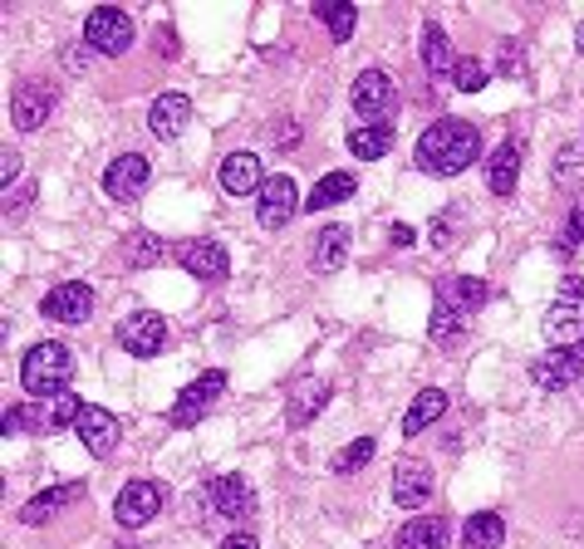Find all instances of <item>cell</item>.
<instances>
[{
  "mask_svg": "<svg viewBox=\"0 0 584 549\" xmlns=\"http://www.w3.org/2000/svg\"><path fill=\"white\" fill-rule=\"evenodd\" d=\"M481 157V133L467 118H442L418 137V167L428 177H457Z\"/></svg>",
  "mask_w": 584,
  "mask_h": 549,
  "instance_id": "6da1fadb",
  "label": "cell"
},
{
  "mask_svg": "<svg viewBox=\"0 0 584 549\" xmlns=\"http://www.w3.org/2000/svg\"><path fill=\"white\" fill-rule=\"evenodd\" d=\"M481 304H486V280H477V274H447L438 300H432V319H428L432 343H457L472 329Z\"/></svg>",
  "mask_w": 584,
  "mask_h": 549,
  "instance_id": "7a4b0ae2",
  "label": "cell"
},
{
  "mask_svg": "<svg viewBox=\"0 0 584 549\" xmlns=\"http://www.w3.org/2000/svg\"><path fill=\"white\" fill-rule=\"evenodd\" d=\"M69 377H74V353L64 343H34L20 363V387L34 403H50V397L69 393Z\"/></svg>",
  "mask_w": 584,
  "mask_h": 549,
  "instance_id": "3957f363",
  "label": "cell"
},
{
  "mask_svg": "<svg viewBox=\"0 0 584 549\" xmlns=\"http://www.w3.org/2000/svg\"><path fill=\"white\" fill-rule=\"evenodd\" d=\"M541 329L550 349H584V280L570 274L565 290L555 294V304L545 309Z\"/></svg>",
  "mask_w": 584,
  "mask_h": 549,
  "instance_id": "277c9868",
  "label": "cell"
},
{
  "mask_svg": "<svg viewBox=\"0 0 584 549\" xmlns=\"http://www.w3.org/2000/svg\"><path fill=\"white\" fill-rule=\"evenodd\" d=\"M222 393H226V373H222V369H212V373L192 377V383L182 387L177 397H172V407H167V422H172V427H177V432L197 427V422H206V412H212L216 403H222Z\"/></svg>",
  "mask_w": 584,
  "mask_h": 549,
  "instance_id": "5b68a950",
  "label": "cell"
},
{
  "mask_svg": "<svg viewBox=\"0 0 584 549\" xmlns=\"http://www.w3.org/2000/svg\"><path fill=\"white\" fill-rule=\"evenodd\" d=\"M54 108H60V89H54L50 79H20V84L10 89V123H16L20 133H34Z\"/></svg>",
  "mask_w": 584,
  "mask_h": 549,
  "instance_id": "8992f818",
  "label": "cell"
},
{
  "mask_svg": "<svg viewBox=\"0 0 584 549\" xmlns=\"http://www.w3.org/2000/svg\"><path fill=\"white\" fill-rule=\"evenodd\" d=\"M84 44H89V50H99V54H109V60L129 54L133 50V20H129V10H113V6L89 10Z\"/></svg>",
  "mask_w": 584,
  "mask_h": 549,
  "instance_id": "52a82bcc",
  "label": "cell"
},
{
  "mask_svg": "<svg viewBox=\"0 0 584 549\" xmlns=\"http://www.w3.org/2000/svg\"><path fill=\"white\" fill-rule=\"evenodd\" d=\"M163 506H167L163 480H129V486L119 490V500H113V520H119L123 530H143Z\"/></svg>",
  "mask_w": 584,
  "mask_h": 549,
  "instance_id": "ba28073f",
  "label": "cell"
},
{
  "mask_svg": "<svg viewBox=\"0 0 584 549\" xmlns=\"http://www.w3.org/2000/svg\"><path fill=\"white\" fill-rule=\"evenodd\" d=\"M295 211H305V197H300V187H295L290 172L266 177V187H260V197H256L260 226H266V231H285V226L295 221Z\"/></svg>",
  "mask_w": 584,
  "mask_h": 549,
  "instance_id": "9c48e42d",
  "label": "cell"
},
{
  "mask_svg": "<svg viewBox=\"0 0 584 549\" xmlns=\"http://www.w3.org/2000/svg\"><path fill=\"white\" fill-rule=\"evenodd\" d=\"M349 99H354V113H359L363 123H388V113H393V103H398V89L383 69H359Z\"/></svg>",
  "mask_w": 584,
  "mask_h": 549,
  "instance_id": "30bf717a",
  "label": "cell"
},
{
  "mask_svg": "<svg viewBox=\"0 0 584 549\" xmlns=\"http://www.w3.org/2000/svg\"><path fill=\"white\" fill-rule=\"evenodd\" d=\"M206 506L216 515H226V520H246V515H256V486H250L246 476L236 472H216L212 480L202 486Z\"/></svg>",
  "mask_w": 584,
  "mask_h": 549,
  "instance_id": "8fae6325",
  "label": "cell"
},
{
  "mask_svg": "<svg viewBox=\"0 0 584 549\" xmlns=\"http://www.w3.org/2000/svg\"><path fill=\"white\" fill-rule=\"evenodd\" d=\"M119 343L133 353V359H157L167 349V319L153 314V309H137L119 324Z\"/></svg>",
  "mask_w": 584,
  "mask_h": 549,
  "instance_id": "7c38bea8",
  "label": "cell"
},
{
  "mask_svg": "<svg viewBox=\"0 0 584 549\" xmlns=\"http://www.w3.org/2000/svg\"><path fill=\"white\" fill-rule=\"evenodd\" d=\"M580 377H584V349H555L531 363V383L541 387V393H565Z\"/></svg>",
  "mask_w": 584,
  "mask_h": 549,
  "instance_id": "4fadbf2b",
  "label": "cell"
},
{
  "mask_svg": "<svg viewBox=\"0 0 584 549\" xmlns=\"http://www.w3.org/2000/svg\"><path fill=\"white\" fill-rule=\"evenodd\" d=\"M147 182H153V163H147L143 153L113 157L109 172H103V191H109L113 201H137L147 191Z\"/></svg>",
  "mask_w": 584,
  "mask_h": 549,
  "instance_id": "5bb4252c",
  "label": "cell"
},
{
  "mask_svg": "<svg viewBox=\"0 0 584 549\" xmlns=\"http://www.w3.org/2000/svg\"><path fill=\"white\" fill-rule=\"evenodd\" d=\"M40 314L54 319V324H84V319L94 314V290H89L84 280L54 284V290L40 300Z\"/></svg>",
  "mask_w": 584,
  "mask_h": 549,
  "instance_id": "9a60e30c",
  "label": "cell"
},
{
  "mask_svg": "<svg viewBox=\"0 0 584 549\" xmlns=\"http://www.w3.org/2000/svg\"><path fill=\"white\" fill-rule=\"evenodd\" d=\"M172 256H177L182 270L197 274V280H206V284H216V280L232 274V256H226V246H216V240H177Z\"/></svg>",
  "mask_w": 584,
  "mask_h": 549,
  "instance_id": "2e32d148",
  "label": "cell"
},
{
  "mask_svg": "<svg viewBox=\"0 0 584 549\" xmlns=\"http://www.w3.org/2000/svg\"><path fill=\"white\" fill-rule=\"evenodd\" d=\"M74 432H79V442L89 446V456H113V452H119V437H123V422L113 417L109 407H94V403H89L84 412H79Z\"/></svg>",
  "mask_w": 584,
  "mask_h": 549,
  "instance_id": "e0dca14e",
  "label": "cell"
},
{
  "mask_svg": "<svg viewBox=\"0 0 584 549\" xmlns=\"http://www.w3.org/2000/svg\"><path fill=\"white\" fill-rule=\"evenodd\" d=\"M89 496V486L84 480H64V486H50V490H40V496H30L25 506H20V525H44V520H54L64 506H74V500H84Z\"/></svg>",
  "mask_w": 584,
  "mask_h": 549,
  "instance_id": "ac0fdd59",
  "label": "cell"
},
{
  "mask_svg": "<svg viewBox=\"0 0 584 549\" xmlns=\"http://www.w3.org/2000/svg\"><path fill=\"white\" fill-rule=\"evenodd\" d=\"M432 496V466L418 462V456H408V462H398L393 472V500L403 510H422Z\"/></svg>",
  "mask_w": 584,
  "mask_h": 549,
  "instance_id": "d6986e66",
  "label": "cell"
},
{
  "mask_svg": "<svg viewBox=\"0 0 584 549\" xmlns=\"http://www.w3.org/2000/svg\"><path fill=\"white\" fill-rule=\"evenodd\" d=\"M222 187L232 191V197H260V187H266V172H260V157L256 153H226L222 163Z\"/></svg>",
  "mask_w": 584,
  "mask_h": 549,
  "instance_id": "ffe728a7",
  "label": "cell"
},
{
  "mask_svg": "<svg viewBox=\"0 0 584 549\" xmlns=\"http://www.w3.org/2000/svg\"><path fill=\"white\" fill-rule=\"evenodd\" d=\"M187 123H192V99L187 94H157L153 108H147V128H153V137H163V143L182 137Z\"/></svg>",
  "mask_w": 584,
  "mask_h": 549,
  "instance_id": "44dd1931",
  "label": "cell"
},
{
  "mask_svg": "<svg viewBox=\"0 0 584 549\" xmlns=\"http://www.w3.org/2000/svg\"><path fill=\"white\" fill-rule=\"evenodd\" d=\"M452 540V520L447 515H412V520L398 530V549H447Z\"/></svg>",
  "mask_w": 584,
  "mask_h": 549,
  "instance_id": "7402d4cb",
  "label": "cell"
},
{
  "mask_svg": "<svg viewBox=\"0 0 584 549\" xmlns=\"http://www.w3.org/2000/svg\"><path fill=\"white\" fill-rule=\"evenodd\" d=\"M344 260H349V226H325V231H315V240H309V266L325 274V270H339Z\"/></svg>",
  "mask_w": 584,
  "mask_h": 549,
  "instance_id": "603a6c76",
  "label": "cell"
},
{
  "mask_svg": "<svg viewBox=\"0 0 584 549\" xmlns=\"http://www.w3.org/2000/svg\"><path fill=\"white\" fill-rule=\"evenodd\" d=\"M515 182H521V147L501 143L486 163V187H491V197H511Z\"/></svg>",
  "mask_w": 584,
  "mask_h": 549,
  "instance_id": "cb8c5ba5",
  "label": "cell"
},
{
  "mask_svg": "<svg viewBox=\"0 0 584 549\" xmlns=\"http://www.w3.org/2000/svg\"><path fill=\"white\" fill-rule=\"evenodd\" d=\"M325 403H329V387L319 383V377H300V387H295L290 403H285V427H305Z\"/></svg>",
  "mask_w": 584,
  "mask_h": 549,
  "instance_id": "d4e9b609",
  "label": "cell"
},
{
  "mask_svg": "<svg viewBox=\"0 0 584 549\" xmlns=\"http://www.w3.org/2000/svg\"><path fill=\"white\" fill-rule=\"evenodd\" d=\"M501 540H506V520H501L496 510L467 515V525H462V549H501Z\"/></svg>",
  "mask_w": 584,
  "mask_h": 549,
  "instance_id": "484cf974",
  "label": "cell"
},
{
  "mask_svg": "<svg viewBox=\"0 0 584 549\" xmlns=\"http://www.w3.org/2000/svg\"><path fill=\"white\" fill-rule=\"evenodd\" d=\"M442 412H447V393H442V387H422V393L412 397V407L403 412V437H418L422 427L442 422Z\"/></svg>",
  "mask_w": 584,
  "mask_h": 549,
  "instance_id": "4316f807",
  "label": "cell"
},
{
  "mask_svg": "<svg viewBox=\"0 0 584 549\" xmlns=\"http://www.w3.org/2000/svg\"><path fill=\"white\" fill-rule=\"evenodd\" d=\"M388 147H393V123H359V128L349 133V153L359 157V163H378Z\"/></svg>",
  "mask_w": 584,
  "mask_h": 549,
  "instance_id": "83f0119b",
  "label": "cell"
},
{
  "mask_svg": "<svg viewBox=\"0 0 584 549\" xmlns=\"http://www.w3.org/2000/svg\"><path fill=\"white\" fill-rule=\"evenodd\" d=\"M315 15L325 20V30H329V40L335 44L354 40V25H359V6H354V0H319Z\"/></svg>",
  "mask_w": 584,
  "mask_h": 549,
  "instance_id": "f1b7e54d",
  "label": "cell"
},
{
  "mask_svg": "<svg viewBox=\"0 0 584 549\" xmlns=\"http://www.w3.org/2000/svg\"><path fill=\"white\" fill-rule=\"evenodd\" d=\"M354 191H359L354 172H329V177H319L315 191L305 197V211H325V206H339V201H349Z\"/></svg>",
  "mask_w": 584,
  "mask_h": 549,
  "instance_id": "f546056e",
  "label": "cell"
},
{
  "mask_svg": "<svg viewBox=\"0 0 584 549\" xmlns=\"http://www.w3.org/2000/svg\"><path fill=\"white\" fill-rule=\"evenodd\" d=\"M422 64H428L432 79H452L457 54H452V40H447L442 25H428V30H422Z\"/></svg>",
  "mask_w": 584,
  "mask_h": 549,
  "instance_id": "4dcf8cb0",
  "label": "cell"
},
{
  "mask_svg": "<svg viewBox=\"0 0 584 549\" xmlns=\"http://www.w3.org/2000/svg\"><path fill=\"white\" fill-rule=\"evenodd\" d=\"M373 452H378V442L373 437H354L344 452H335V462H329V472L335 476H354L359 466H369L373 462Z\"/></svg>",
  "mask_w": 584,
  "mask_h": 549,
  "instance_id": "1f68e13d",
  "label": "cell"
},
{
  "mask_svg": "<svg viewBox=\"0 0 584 549\" xmlns=\"http://www.w3.org/2000/svg\"><path fill=\"white\" fill-rule=\"evenodd\" d=\"M157 260H167V240L163 236H153V231L129 236V266L133 270H147V266H157Z\"/></svg>",
  "mask_w": 584,
  "mask_h": 549,
  "instance_id": "d6a6232c",
  "label": "cell"
},
{
  "mask_svg": "<svg viewBox=\"0 0 584 549\" xmlns=\"http://www.w3.org/2000/svg\"><path fill=\"white\" fill-rule=\"evenodd\" d=\"M452 84L462 89V94H481V89L491 84V69L481 64V60H457V69H452Z\"/></svg>",
  "mask_w": 584,
  "mask_h": 549,
  "instance_id": "836d02e7",
  "label": "cell"
},
{
  "mask_svg": "<svg viewBox=\"0 0 584 549\" xmlns=\"http://www.w3.org/2000/svg\"><path fill=\"white\" fill-rule=\"evenodd\" d=\"M565 246H584V206H575L565 221Z\"/></svg>",
  "mask_w": 584,
  "mask_h": 549,
  "instance_id": "e575fe53",
  "label": "cell"
},
{
  "mask_svg": "<svg viewBox=\"0 0 584 549\" xmlns=\"http://www.w3.org/2000/svg\"><path fill=\"white\" fill-rule=\"evenodd\" d=\"M20 167H25V163H20V153H10V147H6V163H0V187H6V191H10V182L20 177Z\"/></svg>",
  "mask_w": 584,
  "mask_h": 549,
  "instance_id": "d590c367",
  "label": "cell"
},
{
  "mask_svg": "<svg viewBox=\"0 0 584 549\" xmlns=\"http://www.w3.org/2000/svg\"><path fill=\"white\" fill-rule=\"evenodd\" d=\"M34 197V187L25 182V187H16V191H6V211H20V206H25Z\"/></svg>",
  "mask_w": 584,
  "mask_h": 549,
  "instance_id": "8d00e7d4",
  "label": "cell"
},
{
  "mask_svg": "<svg viewBox=\"0 0 584 549\" xmlns=\"http://www.w3.org/2000/svg\"><path fill=\"white\" fill-rule=\"evenodd\" d=\"M222 549H260V545H256V535H226Z\"/></svg>",
  "mask_w": 584,
  "mask_h": 549,
  "instance_id": "74e56055",
  "label": "cell"
},
{
  "mask_svg": "<svg viewBox=\"0 0 584 549\" xmlns=\"http://www.w3.org/2000/svg\"><path fill=\"white\" fill-rule=\"evenodd\" d=\"M412 236H418L412 226H393V231H388V240H393V246H412Z\"/></svg>",
  "mask_w": 584,
  "mask_h": 549,
  "instance_id": "f35d334b",
  "label": "cell"
},
{
  "mask_svg": "<svg viewBox=\"0 0 584 549\" xmlns=\"http://www.w3.org/2000/svg\"><path fill=\"white\" fill-rule=\"evenodd\" d=\"M575 44H580V54H584V20H580V30H575Z\"/></svg>",
  "mask_w": 584,
  "mask_h": 549,
  "instance_id": "ab89813d",
  "label": "cell"
}]
</instances>
